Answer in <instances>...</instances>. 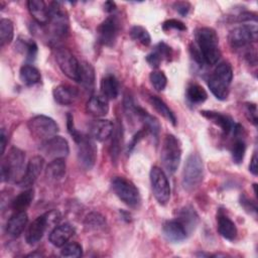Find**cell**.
<instances>
[{"label":"cell","mask_w":258,"mask_h":258,"mask_svg":"<svg viewBox=\"0 0 258 258\" xmlns=\"http://www.w3.org/2000/svg\"><path fill=\"white\" fill-rule=\"evenodd\" d=\"M196 42L204 63L216 64L221 56L219 37L216 30L211 27L199 28L196 31Z\"/></svg>","instance_id":"6da1fadb"},{"label":"cell","mask_w":258,"mask_h":258,"mask_svg":"<svg viewBox=\"0 0 258 258\" xmlns=\"http://www.w3.org/2000/svg\"><path fill=\"white\" fill-rule=\"evenodd\" d=\"M233 80V70L230 63L223 61L219 63L208 80V86L213 95L219 100H226L229 88Z\"/></svg>","instance_id":"7a4b0ae2"},{"label":"cell","mask_w":258,"mask_h":258,"mask_svg":"<svg viewBox=\"0 0 258 258\" xmlns=\"http://www.w3.org/2000/svg\"><path fill=\"white\" fill-rule=\"evenodd\" d=\"M24 152L17 147H11L1 162L2 181L15 180L18 182L23 176L22 171L24 168Z\"/></svg>","instance_id":"3957f363"},{"label":"cell","mask_w":258,"mask_h":258,"mask_svg":"<svg viewBox=\"0 0 258 258\" xmlns=\"http://www.w3.org/2000/svg\"><path fill=\"white\" fill-rule=\"evenodd\" d=\"M181 158V147L179 140L172 134H166L162 140L160 160L163 168L172 174L178 168Z\"/></svg>","instance_id":"277c9868"},{"label":"cell","mask_w":258,"mask_h":258,"mask_svg":"<svg viewBox=\"0 0 258 258\" xmlns=\"http://www.w3.org/2000/svg\"><path fill=\"white\" fill-rule=\"evenodd\" d=\"M204 177V163L198 153H191L186 158L182 171V185L186 190L197 188Z\"/></svg>","instance_id":"5b68a950"},{"label":"cell","mask_w":258,"mask_h":258,"mask_svg":"<svg viewBox=\"0 0 258 258\" xmlns=\"http://www.w3.org/2000/svg\"><path fill=\"white\" fill-rule=\"evenodd\" d=\"M114 194L128 207L137 208L140 205L141 198L135 184L124 176H115L111 181Z\"/></svg>","instance_id":"8992f818"},{"label":"cell","mask_w":258,"mask_h":258,"mask_svg":"<svg viewBox=\"0 0 258 258\" xmlns=\"http://www.w3.org/2000/svg\"><path fill=\"white\" fill-rule=\"evenodd\" d=\"M28 129L33 137L45 141L56 135L58 132V126L55 121L44 115H37L32 117L27 123Z\"/></svg>","instance_id":"52a82bcc"},{"label":"cell","mask_w":258,"mask_h":258,"mask_svg":"<svg viewBox=\"0 0 258 258\" xmlns=\"http://www.w3.org/2000/svg\"><path fill=\"white\" fill-rule=\"evenodd\" d=\"M149 177L155 200L162 206L166 205L170 199V185L165 172L160 167L153 166L150 170Z\"/></svg>","instance_id":"ba28073f"},{"label":"cell","mask_w":258,"mask_h":258,"mask_svg":"<svg viewBox=\"0 0 258 258\" xmlns=\"http://www.w3.org/2000/svg\"><path fill=\"white\" fill-rule=\"evenodd\" d=\"M258 29L256 23L244 24L233 28L228 35V41L233 48H244L257 41Z\"/></svg>","instance_id":"9c48e42d"},{"label":"cell","mask_w":258,"mask_h":258,"mask_svg":"<svg viewBox=\"0 0 258 258\" xmlns=\"http://www.w3.org/2000/svg\"><path fill=\"white\" fill-rule=\"evenodd\" d=\"M77 143V156L80 165L90 170L96 163L97 160V145L94 138L89 135H83Z\"/></svg>","instance_id":"30bf717a"},{"label":"cell","mask_w":258,"mask_h":258,"mask_svg":"<svg viewBox=\"0 0 258 258\" xmlns=\"http://www.w3.org/2000/svg\"><path fill=\"white\" fill-rule=\"evenodd\" d=\"M54 57L60 71L71 80L79 82L80 62L71 50L66 47H56Z\"/></svg>","instance_id":"8fae6325"},{"label":"cell","mask_w":258,"mask_h":258,"mask_svg":"<svg viewBox=\"0 0 258 258\" xmlns=\"http://www.w3.org/2000/svg\"><path fill=\"white\" fill-rule=\"evenodd\" d=\"M121 28L120 20L116 15L108 16L97 28L99 42L106 46H113Z\"/></svg>","instance_id":"7c38bea8"},{"label":"cell","mask_w":258,"mask_h":258,"mask_svg":"<svg viewBox=\"0 0 258 258\" xmlns=\"http://www.w3.org/2000/svg\"><path fill=\"white\" fill-rule=\"evenodd\" d=\"M49 22L54 37H63L68 33L69 19L59 2H51L48 6Z\"/></svg>","instance_id":"4fadbf2b"},{"label":"cell","mask_w":258,"mask_h":258,"mask_svg":"<svg viewBox=\"0 0 258 258\" xmlns=\"http://www.w3.org/2000/svg\"><path fill=\"white\" fill-rule=\"evenodd\" d=\"M39 150L46 157L51 159L64 158L70 152V146L67 139L55 135L45 141H42Z\"/></svg>","instance_id":"5bb4252c"},{"label":"cell","mask_w":258,"mask_h":258,"mask_svg":"<svg viewBox=\"0 0 258 258\" xmlns=\"http://www.w3.org/2000/svg\"><path fill=\"white\" fill-rule=\"evenodd\" d=\"M44 164V158L40 155L33 156L29 159L24 174L21 177V179L17 182V184L20 187H25L28 188L30 185H32L37 177L39 176Z\"/></svg>","instance_id":"9a60e30c"},{"label":"cell","mask_w":258,"mask_h":258,"mask_svg":"<svg viewBox=\"0 0 258 258\" xmlns=\"http://www.w3.org/2000/svg\"><path fill=\"white\" fill-rule=\"evenodd\" d=\"M49 222L46 213L37 217L35 220H33L30 225L27 227L26 233H25V240L27 244L34 245L38 243L43 235L47 227H49Z\"/></svg>","instance_id":"2e32d148"},{"label":"cell","mask_w":258,"mask_h":258,"mask_svg":"<svg viewBox=\"0 0 258 258\" xmlns=\"http://www.w3.org/2000/svg\"><path fill=\"white\" fill-rule=\"evenodd\" d=\"M164 238L171 243H180L187 237V231L178 220H171L164 223L162 227Z\"/></svg>","instance_id":"e0dca14e"},{"label":"cell","mask_w":258,"mask_h":258,"mask_svg":"<svg viewBox=\"0 0 258 258\" xmlns=\"http://www.w3.org/2000/svg\"><path fill=\"white\" fill-rule=\"evenodd\" d=\"M54 101L62 106H70L76 103L79 98V91L77 88L70 85H59L52 91Z\"/></svg>","instance_id":"ac0fdd59"},{"label":"cell","mask_w":258,"mask_h":258,"mask_svg":"<svg viewBox=\"0 0 258 258\" xmlns=\"http://www.w3.org/2000/svg\"><path fill=\"white\" fill-rule=\"evenodd\" d=\"M114 130V124L112 121L107 119H97L94 120L89 127L90 136L95 140L104 141L108 139Z\"/></svg>","instance_id":"d6986e66"},{"label":"cell","mask_w":258,"mask_h":258,"mask_svg":"<svg viewBox=\"0 0 258 258\" xmlns=\"http://www.w3.org/2000/svg\"><path fill=\"white\" fill-rule=\"evenodd\" d=\"M74 234V227L69 223H64L53 228V230L49 233L48 240L53 246L62 247L64 244L68 243V241L73 237Z\"/></svg>","instance_id":"ffe728a7"},{"label":"cell","mask_w":258,"mask_h":258,"mask_svg":"<svg viewBox=\"0 0 258 258\" xmlns=\"http://www.w3.org/2000/svg\"><path fill=\"white\" fill-rule=\"evenodd\" d=\"M86 110L89 114L95 117H104L109 112L108 99L102 94L93 95L86 104Z\"/></svg>","instance_id":"44dd1931"},{"label":"cell","mask_w":258,"mask_h":258,"mask_svg":"<svg viewBox=\"0 0 258 258\" xmlns=\"http://www.w3.org/2000/svg\"><path fill=\"white\" fill-rule=\"evenodd\" d=\"M28 223V216L25 211L15 212L7 221L6 232L12 237H19Z\"/></svg>","instance_id":"7402d4cb"},{"label":"cell","mask_w":258,"mask_h":258,"mask_svg":"<svg viewBox=\"0 0 258 258\" xmlns=\"http://www.w3.org/2000/svg\"><path fill=\"white\" fill-rule=\"evenodd\" d=\"M201 114L205 118H207L208 120H210L211 122H213L214 124L219 126L224 134L228 135L230 132H232V129H233L235 123L233 122V120L230 116L220 113V112L208 111V110L201 111Z\"/></svg>","instance_id":"603a6c76"},{"label":"cell","mask_w":258,"mask_h":258,"mask_svg":"<svg viewBox=\"0 0 258 258\" xmlns=\"http://www.w3.org/2000/svg\"><path fill=\"white\" fill-rule=\"evenodd\" d=\"M134 115H136L138 117V119L143 123L144 127L147 132H149L153 138H155L156 140H158L159 137V132H160V124L158 122V120L153 117L152 115H150L147 111H145L144 109H142L141 107L136 106L135 107V111H134Z\"/></svg>","instance_id":"cb8c5ba5"},{"label":"cell","mask_w":258,"mask_h":258,"mask_svg":"<svg viewBox=\"0 0 258 258\" xmlns=\"http://www.w3.org/2000/svg\"><path fill=\"white\" fill-rule=\"evenodd\" d=\"M27 7L29 13L33 17V19L40 25L48 24L49 22V14L48 8L42 0H29L27 2Z\"/></svg>","instance_id":"d4e9b609"},{"label":"cell","mask_w":258,"mask_h":258,"mask_svg":"<svg viewBox=\"0 0 258 258\" xmlns=\"http://www.w3.org/2000/svg\"><path fill=\"white\" fill-rule=\"evenodd\" d=\"M217 224H218V231L220 235L229 240L233 241L237 236V227L235 223L226 215L220 213L217 217Z\"/></svg>","instance_id":"484cf974"},{"label":"cell","mask_w":258,"mask_h":258,"mask_svg":"<svg viewBox=\"0 0 258 258\" xmlns=\"http://www.w3.org/2000/svg\"><path fill=\"white\" fill-rule=\"evenodd\" d=\"M95 70L94 67L87 61L80 62V75L79 82L86 90L92 91L95 86Z\"/></svg>","instance_id":"4316f807"},{"label":"cell","mask_w":258,"mask_h":258,"mask_svg":"<svg viewBox=\"0 0 258 258\" xmlns=\"http://www.w3.org/2000/svg\"><path fill=\"white\" fill-rule=\"evenodd\" d=\"M177 220L183 225L187 233H190L192 230H195L199 223V215L192 207L185 206L180 209Z\"/></svg>","instance_id":"83f0119b"},{"label":"cell","mask_w":258,"mask_h":258,"mask_svg":"<svg viewBox=\"0 0 258 258\" xmlns=\"http://www.w3.org/2000/svg\"><path fill=\"white\" fill-rule=\"evenodd\" d=\"M101 94L108 100H114L119 95V82L113 75H106L101 81Z\"/></svg>","instance_id":"f1b7e54d"},{"label":"cell","mask_w":258,"mask_h":258,"mask_svg":"<svg viewBox=\"0 0 258 258\" xmlns=\"http://www.w3.org/2000/svg\"><path fill=\"white\" fill-rule=\"evenodd\" d=\"M67 164L64 158L52 159L45 168V175L51 180H58L66 174Z\"/></svg>","instance_id":"f546056e"},{"label":"cell","mask_w":258,"mask_h":258,"mask_svg":"<svg viewBox=\"0 0 258 258\" xmlns=\"http://www.w3.org/2000/svg\"><path fill=\"white\" fill-rule=\"evenodd\" d=\"M19 78H20V81L25 86H29V87L38 84L41 80L39 71L31 64H24L20 68Z\"/></svg>","instance_id":"4dcf8cb0"},{"label":"cell","mask_w":258,"mask_h":258,"mask_svg":"<svg viewBox=\"0 0 258 258\" xmlns=\"http://www.w3.org/2000/svg\"><path fill=\"white\" fill-rule=\"evenodd\" d=\"M149 102L151 106L155 109L157 113H159L162 117H164L168 122H170L173 126L176 125V117L172 110L165 104L164 101H162L160 98L156 96H150Z\"/></svg>","instance_id":"1f68e13d"},{"label":"cell","mask_w":258,"mask_h":258,"mask_svg":"<svg viewBox=\"0 0 258 258\" xmlns=\"http://www.w3.org/2000/svg\"><path fill=\"white\" fill-rule=\"evenodd\" d=\"M33 199H34V189L26 188L25 190H23L22 192H20L18 196L14 198V200L11 203V208L15 212L25 211L30 206Z\"/></svg>","instance_id":"d6a6232c"},{"label":"cell","mask_w":258,"mask_h":258,"mask_svg":"<svg viewBox=\"0 0 258 258\" xmlns=\"http://www.w3.org/2000/svg\"><path fill=\"white\" fill-rule=\"evenodd\" d=\"M185 96L188 102L195 105L202 104L208 99V93L202 86L198 84H189L186 88Z\"/></svg>","instance_id":"836d02e7"},{"label":"cell","mask_w":258,"mask_h":258,"mask_svg":"<svg viewBox=\"0 0 258 258\" xmlns=\"http://www.w3.org/2000/svg\"><path fill=\"white\" fill-rule=\"evenodd\" d=\"M113 138L111 141V147H110V153L112 156V160L114 162H116V160L118 159V156L120 154L121 151V147H122V137H123V130H122V125L120 122L117 123L116 127L114 126V130H113Z\"/></svg>","instance_id":"e575fe53"},{"label":"cell","mask_w":258,"mask_h":258,"mask_svg":"<svg viewBox=\"0 0 258 258\" xmlns=\"http://www.w3.org/2000/svg\"><path fill=\"white\" fill-rule=\"evenodd\" d=\"M14 36V27L13 22L10 19L3 18L0 20V43L3 47L6 44H9Z\"/></svg>","instance_id":"d590c367"},{"label":"cell","mask_w":258,"mask_h":258,"mask_svg":"<svg viewBox=\"0 0 258 258\" xmlns=\"http://www.w3.org/2000/svg\"><path fill=\"white\" fill-rule=\"evenodd\" d=\"M84 225L85 228L89 231H98L106 226V219L100 213L92 212L86 217Z\"/></svg>","instance_id":"8d00e7d4"},{"label":"cell","mask_w":258,"mask_h":258,"mask_svg":"<svg viewBox=\"0 0 258 258\" xmlns=\"http://www.w3.org/2000/svg\"><path fill=\"white\" fill-rule=\"evenodd\" d=\"M18 48H20L24 53H25V57L28 61H33L36 58L37 55V45L36 43L29 39V38H19L18 39Z\"/></svg>","instance_id":"74e56055"},{"label":"cell","mask_w":258,"mask_h":258,"mask_svg":"<svg viewBox=\"0 0 258 258\" xmlns=\"http://www.w3.org/2000/svg\"><path fill=\"white\" fill-rule=\"evenodd\" d=\"M245 152H246V143L244 139L236 137V140L234 141L231 147V155H232L233 161L237 164L241 163L244 159Z\"/></svg>","instance_id":"f35d334b"},{"label":"cell","mask_w":258,"mask_h":258,"mask_svg":"<svg viewBox=\"0 0 258 258\" xmlns=\"http://www.w3.org/2000/svg\"><path fill=\"white\" fill-rule=\"evenodd\" d=\"M130 36L132 39L140 42L141 44L147 46L150 44L151 42V37L149 32L147 31L146 28H144L143 26L140 25H134L131 29H130Z\"/></svg>","instance_id":"ab89813d"},{"label":"cell","mask_w":258,"mask_h":258,"mask_svg":"<svg viewBox=\"0 0 258 258\" xmlns=\"http://www.w3.org/2000/svg\"><path fill=\"white\" fill-rule=\"evenodd\" d=\"M149 80H150V83H151L152 87L158 92L163 91L166 87V84H167L166 76L161 71L151 72L150 75H149Z\"/></svg>","instance_id":"60d3db41"},{"label":"cell","mask_w":258,"mask_h":258,"mask_svg":"<svg viewBox=\"0 0 258 258\" xmlns=\"http://www.w3.org/2000/svg\"><path fill=\"white\" fill-rule=\"evenodd\" d=\"M60 255L63 256V257L78 258V257H81L83 255V248L77 242L67 243L62 246V249L60 251Z\"/></svg>","instance_id":"b9f144b4"},{"label":"cell","mask_w":258,"mask_h":258,"mask_svg":"<svg viewBox=\"0 0 258 258\" xmlns=\"http://www.w3.org/2000/svg\"><path fill=\"white\" fill-rule=\"evenodd\" d=\"M163 59H164V57L162 56V54L156 47H154V49L150 53H148L146 56V61L148 62V64L150 67H152L154 69L158 68Z\"/></svg>","instance_id":"7bdbcfd3"},{"label":"cell","mask_w":258,"mask_h":258,"mask_svg":"<svg viewBox=\"0 0 258 258\" xmlns=\"http://www.w3.org/2000/svg\"><path fill=\"white\" fill-rule=\"evenodd\" d=\"M162 29L164 31H168L170 29L184 31V30H186V26L183 22H181L177 19H168L162 23Z\"/></svg>","instance_id":"ee69618b"},{"label":"cell","mask_w":258,"mask_h":258,"mask_svg":"<svg viewBox=\"0 0 258 258\" xmlns=\"http://www.w3.org/2000/svg\"><path fill=\"white\" fill-rule=\"evenodd\" d=\"M67 127H68V131L69 133L71 134V136L74 138L75 142H78L81 137L84 135L82 134L80 131H78L76 128H75V124H74V117L71 113H69L67 115Z\"/></svg>","instance_id":"f6af8a7d"},{"label":"cell","mask_w":258,"mask_h":258,"mask_svg":"<svg viewBox=\"0 0 258 258\" xmlns=\"http://www.w3.org/2000/svg\"><path fill=\"white\" fill-rule=\"evenodd\" d=\"M245 116L253 124L257 125V106L254 103H247L245 105Z\"/></svg>","instance_id":"bcb514c9"},{"label":"cell","mask_w":258,"mask_h":258,"mask_svg":"<svg viewBox=\"0 0 258 258\" xmlns=\"http://www.w3.org/2000/svg\"><path fill=\"white\" fill-rule=\"evenodd\" d=\"M147 133V130L145 129V128H142L141 130H139L134 136H133V138H132V140H131V142L128 144V147H127V151L128 152H131L132 151V149L137 145V143L145 136V134Z\"/></svg>","instance_id":"7dc6e473"},{"label":"cell","mask_w":258,"mask_h":258,"mask_svg":"<svg viewBox=\"0 0 258 258\" xmlns=\"http://www.w3.org/2000/svg\"><path fill=\"white\" fill-rule=\"evenodd\" d=\"M173 8L175 9V11H177V13H179L181 16H186L190 10V4L188 2H175L173 4Z\"/></svg>","instance_id":"c3c4849f"},{"label":"cell","mask_w":258,"mask_h":258,"mask_svg":"<svg viewBox=\"0 0 258 258\" xmlns=\"http://www.w3.org/2000/svg\"><path fill=\"white\" fill-rule=\"evenodd\" d=\"M241 205L243 206V208H244L247 212L251 213V211H252V212L254 213V215H256L257 208H256L255 203L249 201V200H248L246 197H244V196L241 198Z\"/></svg>","instance_id":"681fc988"},{"label":"cell","mask_w":258,"mask_h":258,"mask_svg":"<svg viewBox=\"0 0 258 258\" xmlns=\"http://www.w3.org/2000/svg\"><path fill=\"white\" fill-rule=\"evenodd\" d=\"M249 170L254 175H257V173H258V169H257V154H256V152H254V154H253V156L251 158V161H250V164H249Z\"/></svg>","instance_id":"f907efd6"},{"label":"cell","mask_w":258,"mask_h":258,"mask_svg":"<svg viewBox=\"0 0 258 258\" xmlns=\"http://www.w3.org/2000/svg\"><path fill=\"white\" fill-rule=\"evenodd\" d=\"M104 9H105L106 12H109V13L115 11L116 10L115 2H113V1H106L105 4H104Z\"/></svg>","instance_id":"816d5d0a"},{"label":"cell","mask_w":258,"mask_h":258,"mask_svg":"<svg viewBox=\"0 0 258 258\" xmlns=\"http://www.w3.org/2000/svg\"><path fill=\"white\" fill-rule=\"evenodd\" d=\"M0 139H1V152H2V154H4L5 147H6V134H5V130L4 129L1 130Z\"/></svg>","instance_id":"f5cc1de1"}]
</instances>
